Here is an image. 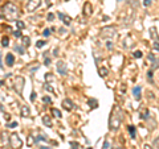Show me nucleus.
Here are the masks:
<instances>
[{
	"mask_svg": "<svg viewBox=\"0 0 159 149\" xmlns=\"http://www.w3.org/2000/svg\"><path fill=\"white\" fill-rule=\"evenodd\" d=\"M35 98H36V94H35V92H32V94H31V100L33 102V100H35Z\"/></svg>",
	"mask_w": 159,
	"mask_h": 149,
	"instance_id": "79ce46f5",
	"label": "nucleus"
},
{
	"mask_svg": "<svg viewBox=\"0 0 159 149\" xmlns=\"http://www.w3.org/2000/svg\"><path fill=\"white\" fill-rule=\"evenodd\" d=\"M36 141H46V138L43 137V136H37V137H36Z\"/></svg>",
	"mask_w": 159,
	"mask_h": 149,
	"instance_id": "e433bc0d",
	"label": "nucleus"
},
{
	"mask_svg": "<svg viewBox=\"0 0 159 149\" xmlns=\"http://www.w3.org/2000/svg\"><path fill=\"white\" fill-rule=\"evenodd\" d=\"M44 45H45V41H37V44H36L37 48H43Z\"/></svg>",
	"mask_w": 159,
	"mask_h": 149,
	"instance_id": "7c9ffc66",
	"label": "nucleus"
},
{
	"mask_svg": "<svg viewBox=\"0 0 159 149\" xmlns=\"http://www.w3.org/2000/svg\"><path fill=\"white\" fill-rule=\"evenodd\" d=\"M40 4H41V0H28L25 8H27L28 12H33V11H36L40 7Z\"/></svg>",
	"mask_w": 159,
	"mask_h": 149,
	"instance_id": "423d86ee",
	"label": "nucleus"
},
{
	"mask_svg": "<svg viewBox=\"0 0 159 149\" xmlns=\"http://www.w3.org/2000/svg\"><path fill=\"white\" fill-rule=\"evenodd\" d=\"M69 144H70V146H72L73 149H78V144H77V142H74V141H70Z\"/></svg>",
	"mask_w": 159,
	"mask_h": 149,
	"instance_id": "cd10ccee",
	"label": "nucleus"
},
{
	"mask_svg": "<svg viewBox=\"0 0 159 149\" xmlns=\"http://www.w3.org/2000/svg\"><path fill=\"white\" fill-rule=\"evenodd\" d=\"M40 149H49V148H46V146H41Z\"/></svg>",
	"mask_w": 159,
	"mask_h": 149,
	"instance_id": "09e8293b",
	"label": "nucleus"
},
{
	"mask_svg": "<svg viewBox=\"0 0 159 149\" xmlns=\"http://www.w3.org/2000/svg\"><path fill=\"white\" fill-rule=\"evenodd\" d=\"M13 36L17 37V38H20V37H21V32H20V31H15V32H13Z\"/></svg>",
	"mask_w": 159,
	"mask_h": 149,
	"instance_id": "c756f323",
	"label": "nucleus"
},
{
	"mask_svg": "<svg viewBox=\"0 0 159 149\" xmlns=\"http://www.w3.org/2000/svg\"><path fill=\"white\" fill-rule=\"evenodd\" d=\"M24 83H25V79H24L23 77H16V78H15L13 88H15V91H16L19 95H21V94H23V90H24Z\"/></svg>",
	"mask_w": 159,
	"mask_h": 149,
	"instance_id": "20e7f679",
	"label": "nucleus"
},
{
	"mask_svg": "<svg viewBox=\"0 0 159 149\" xmlns=\"http://www.w3.org/2000/svg\"><path fill=\"white\" fill-rule=\"evenodd\" d=\"M29 115H31L29 107H28V106H23V107H21V116H23V117H28Z\"/></svg>",
	"mask_w": 159,
	"mask_h": 149,
	"instance_id": "ddd939ff",
	"label": "nucleus"
},
{
	"mask_svg": "<svg viewBox=\"0 0 159 149\" xmlns=\"http://www.w3.org/2000/svg\"><path fill=\"white\" fill-rule=\"evenodd\" d=\"M46 6H48V7L52 6V0H46Z\"/></svg>",
	"mask_w": 159,
	"mask_h": 149,
	"instance_id": "49530a36",
	"label": "nucleus"
},
{
	"mask_svg": "<svg viewBox=\"0 0 159 149\" xmlns=\"http://www.w3.org/2000/svg\"><path fill=\"white\" fill-rule=\"evenodd\" d=\"M45 90H46V91H50V92L53 91V88L50 87V85H46V86H45Z\"/></svg>",
	"mask_w": 159,
	"mask_h": 149,
	"instance_id": "a19ab883",
	"label": "nucleus"
},
{
	"mask_svg": "<svg viewBox=\"0 0 159 149\" xmlns=\"http://www.w3.org/2000/svg\"><path fill=\"white\" fill-rule=\"evenodd\" d=\"M43 102H44V103H50V98H49V96H44V98H43Z\"/></svg>",
	"mask_w": 159,
	"mask_h": 149,
	"instance_id": "c9c22d12",
	"label": "nucleus"
},
{
	"mask_svg": "<svg viewBox=\"0 0 159 149\" xmlns=\"http://www.w3.org/2000/svg\"><path fill=\"white\" fill-rule=\"evenodd\" d=\"M62 107L65 108V110H68V111H72L73 110V102L70 100V99H64L62 100Z\"/></svg>",
	"mask_w": 159,
	"mask_h": 149,
	"instance_id": "1a4fd4ad",
	"label": "nucleus"
},
{
	"mask_svg": "<svg viewBox=\"0 0 159 149\" xmlns=\"http://www.w3.org/2000/svg\"><path fill=\"white\" fill-rule=\"evenodd\" d=\"M50 62H52V61H50V58H45V61H44L45 66H49V65H50Z\"/></svg>",
	"mask_w": 159,
	"mask_h": 149,
	"instance_id": "58836bf2",
	"label": "nucleus"
},
{
	"mask_svg": "<svg viewBox=\"0 0 159 149\" xmlns=\"http://www.w3.org/2000/svg\"><path fill=\"white\" fill-rule=\"evenodd\" d=\"M52 115L54 116V117H57V119H60L62 115H61V112L57 110V108H52Z\"/></svg>",
	"mask_w": 159,
	"mask_h": 149,
	"instance_id": "6ab92c4d",
	"label": "nucleus"
},
{
	"mask_svg": "<svg viewBox=\"0 0 159 149\" xmlns=\"http://www.w3.org/2000/svg\"><path fill=\"white\" fill-rule=\"evenodd\" d=\"M150 33H151V38H155V41L159 40V36H158V33H156V28H155V27H151V28H150Z\"/></svg>",
	"mask_w": 159,
	"mask_h": 149,
	"instance_id": "4468645a",
	"label": "nucleus"
},
{
	"mask_svg": "<svg viewBox=\"0 0 159 149\" xmlns=\"http://www.w3.org/2000/svg\"><path fill=\"white\" fill-rule=\"evenodd\" d=\"M115 33H117L115 28H114V27H111V25H107V27H104V28L101 29L100 36H101V38L110 40V38H113V37L115 36Z\"/></svg>",
	"mask_w": 159,
	"mask_h": 149,
	"instance_id": "7ed1b4c3",
	"label": "nucleus"
},
{
	"mask_svg": "<svg viewBox=\"0 0 159 149\" xmlns=\"http://www.w3.org/2000/svg\"><path fill=\"white\" fill-rule=\"evenodd\" d=\"M6 63H7V66H13V63H15V57H13L12 53H8V54L6 56Z\"/></svg>",
	"mask_w": 159,
	"mask_h": 149,
	"instance_id": "9d476101",
	"label": "nucleus"
},
{
	"mask_svg": "<svg viewBox=\"0 0 159 149\" xmlns=\"http://www.w3.org/2000/svg\"><path fill=\"white\" fill-rule=\"evenodd\" d=\"M10 144H11L12 149H20L21 145H23V141H21V138L16 133H12L11 137H10Z\"/></svg>",
	"mask_w": 159,
	"mask_h": 149,
	"instance_id": "39448f33",
	"label": "nucleus"
},
{
	"mask_svg": "<svg viewBox=\"0 0 159 149\" xmlns=\"http://www.w3.org/2000/svg\"><path fill=\"white\" fill-rule=\"evenodd\" d=\"M4 138H6V135L2 133V145H4Z\"/></svg>",
	"mask_w": 159,
	"mask_h": 149,
	"instance_id": "c03bdc74",
	"label": "nucleus"
},
{
	"mask_svg": "<svg viewBox=\"0 0 159 149\" xmlns=\"http://www.w3.org/2000/svg\"><path fill=\"white\" fill-rule=\"evenodd\" d=\"M7 127H8V128H15V127H17V123H16V121H12V123H10Z\"/></svg>",
	"mask_w": 159,
	"mask_h": 149,
	"instance_id": "2f4dec72",
	"label": "nucleus"
},
{
	"mask_svg": "<svg viewBox=\"0 0 159 149\" xmlns=\"http://www.w3.org/2000/svg\"><path fill=\"white\" fill-rule=\"evenodd\" d=\"M134 57H135V58H141V57H142V52H139V50L134 52Z\"/></svg>",
	"mask_w": 159,
	"mask_h": 149,
	"instance_id": "bb28decb",
	"label": "nucleus"
},
{
	"mask_svg": "<svg viewBox=\"0 0 159 149\" xmlns=\"http://www.w3.org/2000/svg\"><path fill=\"white\" fill-rule=\"evenodd\" d=\"M4 119H6L7 121H10V119H11V116H10L8 113H6V115H4Z\"/></svg>",
	"mask_w": 159,
	"mask_h": 149,
	"instance_id": "37998d69",
	"label": "nucleus"
},
{
	"mask_svg": "<svg viewBox=\"0 0 159 149\" xmlns=\"http://www.w3.org/2000/svg\"><path fill=\"white\" fill-rule=\"evenodd\" d=\"M15 50H16L17 53H20V54H24V53H25L24 48H23V46H20V45H16V46H15Z\"/></svg>",
	"mask_w": 159,
	"mask_h": 149,
	"instance_id": "5701e85b",
	"label": "nucleus"
},
{
	"mask_svg": "<svg viewBox=\"0 0 159 149\" xmlns=\"http://www.w3.org/2000/svg\"><path fill=\"white\" fill-rule=\"evenodd\" d=\"M43 123H44V125H46V127H52V120H50V117L48 116V115H45V116H43Z\"/></svg>",
	"mask_w": 159,
	"mask_h": 149,
	"instance_id": "2eb2a0df",
	"label": "nucleus"
},
{
	"mask_svg": "<svg viewBox=\"0 0 159 149\" xmlns=\"http://www.w3.org/2000/svg\"><path fill=\"white\" fill-rule=\"evenodd\" d=\"M133 95H134L135 100H139V99H141V87H139V86H135V87L133 88Z\"/></svg>",
	"mask_w": 159,
	"mask_h": 149,
	"instance_id": "f8f14e48",
	"label": "nucleus"
},
{
	"mask_svg": "<svg viewBox=\"0 0 159 149\" xmlns=\"http://www.w3.org/2000/svg\"><path fill=\"white\" fill-rule=\"evenodd\" d=\"M92 11H93V8H92V4H90L89 2H86V3L84 4V15H85V16H90V15L93 13Z\"/></svg>",
	"mask_w": 159,
	"mask_h": 149,
	"instance_id": "6e6552de",
	"label": "nucleus"
},
{
	"mask_svg": "<svg viewBox=\"0 0 159 149\" xmlns=\"http://www.w3.org/2000/svg\"><path fill=\"white\" fill-rule=\"evenodd\" d=\"M151 2H152V0H143V6L148 7V6H151Z\"/></svg>",
	"mask_w": 159,
	"mask_h": 149,
	"instance_id": "473e14b6",
	"label": "nucleus"
},
{
	"mask_svg": "<svg viewBox=\"0 0 159 149\" xmlns=\"http://www.w3.org/2000/svg\"><path fill=\"white\" fill-rule=\"evenodd\" d=\"M89 106H90V108H97L98 107V102L96 100V99H89Z\"/></svg>",
	"mask_w": 159,
	"mask_h": 149,
	"instance_id": "a211bd4d",
	"label": "nucleus"
},
{
	"mask_svg": "<svg viewBox=\"0 0 159 149\" xmlns=\"http://www.w3.org/2000/svg\"><path fill=\"white\" fill-rule=\"evenodd\" d=\"M129 133L131 135L133 138H135V127H134V125H130V127H129Z\"/></svg>",
	"mask_w": 159,
	"mask_h": 149,
	"instance_id": "4be33fe9",
	"label": "nucleus"
},
{
	"mask_svg": "<svg viewBox=\"0 0 159 149\" xmlns=\"http://www.w3.org/2000/svg\"><path fill=\"white\" fill-rule=\"evenodd\" d=\"M122 120H123V113L121 111L119 107H114L113 108V112L110 113V119H109V129L110 131H118L121 124H122Z\"/></svg>",
	"mask_w": 159,
	"mask_h": 149,
	"instance_id": "f257e3e1",
	"label": "nucleus"
},
{
	"mask_svg": "<svg viewBox=\"0 0 159 149\" xmlns=\"http://www.w3.org/2000/svg\"><path fill=\"white\" fill-rule=\"evenodd\" d=\"M45 79H46V81H53L54 78L52 77V74H45Z\"/></svg>",
	"mask_w": 159,
	"mask_h": 149,
	"instance_id": "72a5a7b5",
	"label": "nucleus"
},
{
	"mask_svg": "<svg viewBox=\"0 0 159 149\" xmlns=\"http://www.w3.org/2000/svg\"><path fill=\"white\" fill-rule=\"evenodd\" d=\"M53 53H54V56H58V54H57V53H58V49H57V48H56V49H54V50H53Z\"/></svg>",
	"mask_w": 159,
	"mask_h": 149,
	"instance_id": "de8ad7c7",
	"label": "nucleus"
},
{
	"mask_svg": "<svg viewBox=\"0 0 159 149\" xmlns=\"http://www.w3.org/2000/svg\"><path fill=\"white\" fill-rule=\"evenodd\" d=\"M143 148H144V149H154V148H151L148 144H144V145H143Z\"/></svg>",
	"mask_w": 159,
	"mask_h": 149,
	"instance_id": "a18cd8bd",
	"label": "nucleus"
},
{
	"mask_svg": "<svg viewBox=\"0 0 159 149\" xmlns=\"http://www.w3.org/2000/svg\"><path fill=\"white\" fill-rule=\"evenodd\" d=\"M117 2H122V0H117Z\"/></svg>",
	"mask_w": 159,
	"mask_h": 149,
	"instance_id": "603ef678",
	"label": "nucleus"
},
{
	"mask_svg": "<svg viewBox=\"0 0 159 149\" xmlns=\"http://www.w3.org/2000/svg\"><path fill=\"white\" fill-rule=\"evenodd\" d=\"M152 46H154L155 50H159V42H158V41H155V42L152 44Z\"/></svg>",
	"mask_w": 159,
	"mask_h": 149,
	"instance_id": "4c0bfd02",
	"label": "nucleus"
},
{
	"mask_svg": "<svg viewBox=\"0 0 159 149\" xmlns=\"http://www.w3.org/2000/svg\"><path fill=\"white\" fill-rule=\"evenodd\" d=\"M56 65H57V66H56V69H57L58 74H61V75H66V73H68V67H66V63H65L64 61H58Z\"/></svg>",
	"mask_w": 159,
	"mask_h": 149,
	"instance_id": "0eeeda50",
	"label": "nucleus"
},
{
	"mask_svg": "<svg viewBox=\"0 0 159 149\" xmlns=\"http://www.w3.org/2000/svg\"><path fill=\"white\" fill-rule=\"evenodd\" d=\"M58 17L64 21V24L65 25H70V23H72V19L69 17V16H66V15H64V13H61V12H58Z\"/></svg>",
	"mask_w": 159,
	"mask_h": 149,
	"instance_id": "9b49d317",
	"label": "nucleus"
},
{
	"mask_svg": "<svg viewBox=\"0 0 159 149\" xmlns=\"http://www.w3.org/2000/svg\"><path fill=\"white\" fill-rule=\"evenodd\" d=\"M141 117H142V119H144V120H148V119H150V115H148V111H147L146 108L141 111Z\"/></svg>",
	"mask_w": 159,
	"mask_h": 149,
	"instance_id": "f3484780",
	"label": "nucleus"
},
{
	"mask_svg": "<svg viewBox=\"0 0 159 149\" xmlns=\"http://www.w3.org/2000/svg\"><path fill=\"white\" fill-rule=\"evenodd\" d=\"M53 19H54V15H53V13H49V15H48V20H49V21H52Z\"/></svg>",
	"mask_w": 159,
	"mask_h": 149,
	"instance_id": "ea45409f",
	"label": "nucleus"
},
{
	"mask_svg": "<svg viewBox=\"0 0 159 149\" xmlns=\"http://www.w3.org/2000/svg\"><path fill=\"white\" fill-rule=\"evenodd\" d=\"M113 46H114V45H113V42H111V41H107V42H106V48H107L109 50H111V49H113Z\"/></svg>",
	"mask_w": 159,
	"mask_h": 149,
	"instance_id": "a878e982",
	"label": "nucleus"
},
{
	"mask_svg": "<svg viewBox=\"0 0 159 149\" xmlns=\"http://www.w3.org/2000/svg\"><path fill=\"white\" fill-rule=\"evenodd\" d=\"M107 73H109V70H107L106 67H101V69H100V75H101V77H106Z\"/></svg>",
	"mask_w": 159,
	"mask_h": 149,
	"instance_id": "412c9836",
	"label": "nucleus"
},
{
	"mask_svg": "<svg viewBox=\"0 0 159 149\" xmlns=\"http://www.w3.org/2000/svg\"><path fill=\"white\" fill-rule=\"evenodd\" d=\"M2 45H3L4 48H7V46L10 45V38H8V37H3V38H2Z\"/></svg>",
	"mask_w": 159,
	"mask_h": 149,
	"instance_id": "aec40b11",
	"label": "nucleus"
},
{
	"mask_svg": "<svg viewBox=\"0 0 159 149\" xmlns=\"http://www.w3.org/2000/svg\"><path fill=\"white\" fill-rule=\"evenodd\" d=\"M43 34H44V37H49L50 36V29H45Z\"/></svg>",
	"mask_w": 159,
	"mask_h": 149,
	"instance_id": "c85d7f7f",
	"label": "nucleus"
},
{
	"mask_svg": "<svg viewBox=\"0 0 159 149\" xmlns=\"http://www.w3.org/2000/svg\"><path fill=\"white\" fill-rule=\"evenodd\" d=\"M16 25H17L19 31H20V29H23V28H25V24H24L23 21H16Z\"/></svg>",
	"mask_w": 159,
	"mask_h": 149,
	"instance_id": "393cba45",
	"label": "nucleus"
},
{
	"mask_svg": "<svg viewBox=\"0 0 159 149\" xmlns=\"http://www.w3.org/2000/svg\"><path fill=\"white\" fill-rule=\"evenodd\" d=\"M152 148L154 149H159V137H156L154 140V144H152Z\"/></svg>",
	"mask_w": 159,
	"mask_h": 149,
	"instance_id": "b1692460",
	"label": "nucleus"
},
{
	"mask_svg": "<svg viewBox=\"0 0 159 149\" xmlns=\"http://www.w3.org/2000/svg\"><path fill=\"white\" fill-rule=\"evenodd\" d=\"M2 11H3V17H6L7 20H15L20 15L17 7L13 3H7L6 6H3Z\"/></svg>",
	"mask_w": 159,
	"mask_h": 149,
	"instance_id": "f03ea898",
	"label": "nucleus"
},
{
	"mask_svg": "<svg viewBox=\"0 0 159 149\" xmlns=\"http://www.w3.org/2000/svg\"><path fill=\"white\" fill-rule=\"evenodd\" d=\"M114 149H121V148H114Z\"/></svg>",
	"mask_w": 159,
	"mask_h": 149,
	"instance_id": "3c124183",
	"label": "nucleus"
},
{
	"mask_svg": "<svg viewBox=\"0 0 159 149\" xmlns=\"http://www.w3.org/2000/svg\"><path fill=\"white\" fill-rule=\"evenodd\" d=\"M109 146H110V144H109V141L106 140V141L104 142V146H102V149H109Z\"/></svg>",
	"mask_w": 159,
	"mask_h": 149,
	"instance_id": "f704fd0d",
	"label": "nucleus"
},
{
	"mask_svg": "<svg viewBox=\"0 0 159 149\" xmlns=\"http://www.w3.org/2000/svg\"><path fill=\"white\" fill-rule=\"evenodd\" d=\"M21 41H23V46H24V48H28V46L31 45V38L27 37V36H25V37H21Z\"/></svg>",
	"mask_w": 159,
	"mask_h": 149,
	"instance_id": "dca6fc26",
	"label": "nucleus"
},
{
	"mask_svg": "<svg viewBox=\"0 0 159 149\" xmlns=\"http://www.w3.org/2000/svg\"><path fill=\"white\" fill-rule=\"evenodd\" d=\"M88 149H93V148H92V146H89V148H88Z\"/></svg>",
	"mask_w": 159,
	"mask_h": 149,
	"instance_id": "8fccbe9b",
	"label": "nucleus"
}]
</instances>
